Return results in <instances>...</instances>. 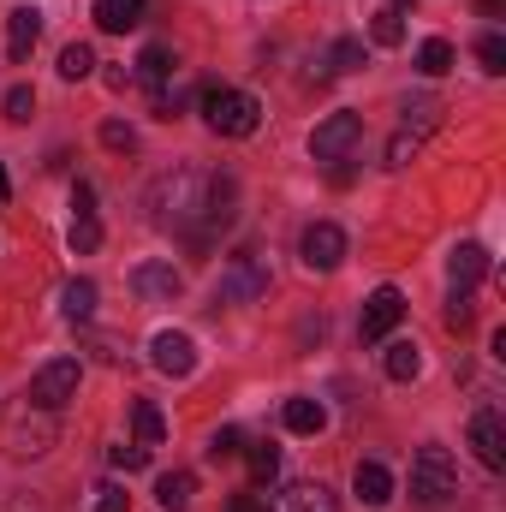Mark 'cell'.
<instances>
[{
    "label": "cell",
    "instance_id": "1",
    "mask_svg": "<svg viewBox=\"0 0 506 512\" xmlns=\"http://www.w3.org/2000/svg\"><path fill=\"white\" fill-rule=\"evenodd\" d=\"M149 221L167 233H185L197 251L215 245V233H227L239 221V179L227 173H197V167H173L149 185Z\"/></svg>",
    "mask_w": 506,
    "mask_h": 512
},
{
    "label": "cell",
    "instance_id": "2",
    "mask_svg": "<svg viewBox=\"0 0 506 512\" xmlns=\"http://www.w3.org/2000/svg\"><path fill=\"white\" fill-rule=\"evenodd\" d=\"M459 495V465H453V453L447 447H417V459H411V501L417 507H447Z\"/></svg>",
    "mask_w": 506,
    "mask_h": 512
},
{
    "label": "cell",
    "instance_id": "3",
    "mask_svg": "<svg viewBox=\"0 0 506 512\" xmlns=\"http://www.w3.org/2000/svg\"><path fill=\"white\" fill-rule=\"evenodd\" d=\"M203 126L215 137H251L262 126V108H256L251 90H227V84H209L203 90Z\"/></svg>",
    "mask_w": 506,
    "mask_h": 512
},
{
    "label": "cell",
    "instance_id": "4",
    "mask_svg": "<svg viewBox=\"0 0 506 512\" xmlns=\"http://www.w3.org/2000/svg\"><path fill=\"white\" fill-rule=\"evenodd\" d=\"M0 447L12 453V459H42L48 447H54V411H42V405H18L12 417H6V429H0Z\"/></svg>",
    "mask_w": 506,
    "mask_h": 512
},
{
    "label": "cell",
    "instance_id": "5",
    "mask_svg": "<svg viewBox=\"0 0 506 512\" xmlns=\"http://www.w3.org/2000/svg\"><path fill=\"white\" fill-rule=\"evenodd\" d=\"M78 358H48L36 376H30V405H42V411H60V405H72L78 399Z\"/></svg>",
    "mask_w": 506,
    "mask_h": 512
},
{
    "label": "cell",
    "instance_id": "6",
    "mask_svg": "<svg viewBox=\"0 0 506 512\" xmlns=\"http://www.w3.org/2000/svg\"><path fill=\"white\" fill-rule=\"evenodd\" d=\"M358 143H364V114L340 108V114H328V120L316 126V137H310V155H316V161H346Z\"/></svg>",
    "mask_w": 506,
    "mask_h": 512
},
{
    "label": "cell",
    "instance_id": "7",
    "mask_svg": "<svg viewBox=\"0 0 506 512\" xmlns=\"http://www.w3.org/2000/svg\"><path fill=\"white\" fill-rule=\"evenodd\" d=\"M268 292V268H262V256L256 251H239L227 262V274H221V286H215V298L221 304H256Z\"/></svg>",
    "mask_w": 506,
    "mask_h": 512
},
{
    "label": "cell",
    "instance_id": "8",
    "mask_svg": "<svg viewBox=\"0 0 506 512\" xmlns=\"http://www.w3.org/2000/svg\"><path fill=\"white\" fill-rule=\"evenodd\" d=\"M298 256H304L310 274H334V268L346 262V233H340L334 221H310L304 239H298Z\"/></svg>",
    "mask_w": 506,
    "mask_h": 512
},
{
    "label": "cell",
    "instance_id": "9",
    "mask_svg": "<svg viewBox=\"0 0 506 512\" xmlns=\"http://www.w3.org/2000/svg\"><path fill=\"white\" fill-rule=\"evenodd\" d=\"M149 364H155L161 376L185 382V376L197 370V340H191V334H179V328H161V334L149 340Z\"/></svg>",
    "mask_w": 506,
    "mask_h": 512
},
{
    "label": "cell",
    "instance_id": "10",
    "mask_svg": "<svg viewBox=\"0 0 506 512\" xmlns=\"http://www.w3.org/2000/svg\"><path fill=\"white\" fill-rule=\"evenodd\" d=\"M399 322H405V292H399V286H381V292H370V298H364L358 334H364V340H387Z\"/></svg>",
    "mask_w": 506,
    "mask_h": 512
},
{
    "label": "cell",
    "instance_id": "11",
    "mask_svg": "<svg viewBox=\"0 0 506 512\" xmlns=\"http://www.w3.org/2000/svg\"><path fill=\"white\" fill-rule=\"evenodd\" d=\"M179 286H185V280H179L173 262H137V268H131V292H137L143 304H173Z\"/></svg>",
    "mask_w": 506,
    "mask_h": 512
},
{
    "label": "cell",
    "instance_id": "12",
    "mask_svg": "<svg viewBox=\"0 0 506 512\" xmlns=\"http://www.w3.org/2000/svg\"><path fill=\"white\" fill-rule=\"evenodd\" d=\"M471 447H477V459H483L489 471H506V423H501L495 405L471 417Z\"/></svg>",
    "mask_w": 506,
    "mask_h": 512
},
{
    "label": "cell",
    "instance_id": "13",
    "mask_svg": "<svg viewBox=\"0 0 506 512\" xmlns=\"http://www.w3.org/2000/svg\"><path fill=\"white\" fill-rule=\"evenodd\" d=\"M489 268H495L489 251H483V245H471V239H465V245H453V256H447V280H453V292H471L477 280H489Z\"/></svg>",
    "mask_w": 506,
    "mask_h": 512
},
{
    "label": "cell",
    "instance_id": "14",
    "mask_svg": "<svg viewBox=\"0 0 506 512\" xmlns=\"http://www.w3.org/2000/svg\"><path fill=\"white\" fill-rule=\"evenodd\" d=\"M36 36H42V12H36V6H12V12H6V54H12V60H30Z\"/></svg>",
    "mask_w": 506,
    "mask_h": 512
},
{
    "label": "cell",
    "instance_id": "15",
    "mask_svg": "<svg viewBox=\"0 0 506 512\" xmlns=\"http://www.w3.org/2000/svg\"><path fill=\"white\" fill-rule=\"evenodd\" d=\"M352 489H358V501H364V507H387V501H393V471H387L381 459H358Z\"/></svg>",
    "mask_w": 506,
    "mask_h": 512
},
{
    "label": "cell",
    "instance_id": "16",
    "mask_svg": "<svg viewBox=\"0 0 506 512\" xmlns=\"http://www.w3.org/2000/svg\"><path fill=\"white\" fill-rule=\"evenodd\" d=\"M274 512H340V501H334V489H322V483H292V489H280Z\"/></svg>",
    "mask_w": 506,
    "mask_h": 512
},
{
    "label": "cell",
    "instance_id": "17",
    "mask_svg": "<svg viewBox=\"0 0 506 512\" xmlns=\"http://www.w3.org/2000/svg\"><path fill=\"white\" fill-rule=\"evenodd\" d=\"M137 84H149V90H167V78H179V60H173V48H161V42H149L143 54H137V72H131Z\"/></svg>",
    "mask_w": 506,
    "mask_h": 512
},
{
    "label": "cell",
    "instance_id": "18",
    "mask_svg": "<svg viewBox=\"0 0 506 512\" xmlns=\"http://www.w3.org/2000/svg\"><path fill=\"white\" fill-rule=\"evenodd\" d=\"M108 36H126V30H137L143 24V0H96V12H90Z\"/></svg>",
    "mask_w": 506,
    "mask_h": 512
},
{
    "label": "cell",
    "instance_id": "19",
    "mask_svg": "<svg viewBox=\"0 0 506 512\" xmlns=\"http://www.w3.org/2000/svg\"><path fill=\"white\" fill-rule=\"evenodd\" d=\"M155 501H161V512H191L197 507V477L191 471H167L161 489H155Z\"/></svg>",
    "mask_w": 506,
    "mask_h": 512
},
{
    "label": "cell",
    "instance_id": "20",
    "mask_svg": "<svg viewBox=\"0 0 506 512\" xmlns=\"http://www.w3.org/2000/svg\"><path fill=\"white\" fill-rule=\"evenodd\" d=\"M381 370H387V382H417V370H423L417 340H393V346H387V358H381Z\"/></svg>",
    "mask_w": 506,
    "mask_h": 512
},
{
    "label": "cell",
    "instance_id": "21",
    "mask_svg": "<svg viewBox=\"0 0 506 512\" xmlns=\"http://www.w3.org/2000/svg\"><path fill=\"white\" fill-rule=\"evenodd\" d=\"M286 429L292 435H322L328 429V411H322V399H286Z\"/></svg>",
    "mask_w": 506,
    "mask_h": 512
},
{
    "label": "cell",
    "instance_id": "22",
    "mask_svg": "<svg viewBox=\"0 0 506 512\" xmlns=\"http://www.w3.org/2000/svg\"><path fill=\"white\" fill-rule=\"evenodd\" d=\"M96 298H102V292H96V280H66L60 310H66L72 322H90V316H96Z\"/></svg>",
    "mask_w": 506,
    "mask_h": 512
},
{
    "label": "cell",
    "instance_id": "23",
    "mask_svg": "<svg viewBox=\"0 0 506 512\" xmlns=\"http://www.w3.org/2000/svg\"><path fill=\"white\" fill-rule=\"evenodd\" d=\"M131 429H137V447H161V435H167V417H161V405L137 399V405H131Z\"/></svg>",
    "mask_w": 506,
    "mask_h": 512
},
{
    "label": "cell",
    "instance_id": "24",
    "mask_svg": "<svg viewBox=\"0 0 506 512\" xmlns=\"http://www.w3.org/2000/svg\"><path fill=\"white\" fill-rule=\"evenodd\" d=\"M417 72H423V78H441V72H453V42H447V36H429V42L417 48Z\"/></svg>",
    "mask_w": 506,
    "mask_h": 512
},
{
    "label": "cell",
    "instance_id": "25",
    "mask_svg": "<svg viewBox=\"0 0 506 512\" xmlns=\"http://www.w3.org/2000/svg\"><path fill=\"white\" fill-rule=\"evenodd\" d=\"M90 72H96V48H90V42L60 48V78H66V84H84Z\"/></svg>",
    "mask_w": 506,
    "mask_h": 512
},
{
    "label": "cell",
    "instance_id": "26",
    "mask_svg": "<svg viewBox=\"0 0 506 512\" xmlns=\"http://www.w3.org/2000/svg\"><path fill=\"white\" fill-rule=\"evenodd\" d=\"M358 66H364V36H340V42L328 48V78L358 72Z\"/></svg>",
    "mask_w": 506,
    "mask_h": 512
},
{
    "label": "cell",
    "instance_id": "27",
    "mask_svg": "<svg viewBox=\"0 0 506 512\" xmlns=\"http://www.w3.org/2000/svg\"><path fill=\"white\" fill-rule=\"evenodd\" d=\"M370 42H376V48H399V42H405V12H399V6H381L376 12Z\"/></svg>",
    "mask_w": 506,
    "mask_h": 512
},
{
    "label": "cell",
    "instance_id": "28",
    "mask_svg": "<svg viewBox=\"0 0 506 512\" xmlns=\"http://www.w3.org/2000/svg\"><path fill=\"white\" fill-rule=\"evenodd\" d=\"M441 126V102L435 96H417V102H405V131L411 137H423V131Z\"/></svg>",
    "mask_w": 506,
    "mask_h": 512
},
{
    "label": "cell",
    "instance_id": "29",
    "mask_svg": "<svg viewBox=\"0 0 506 512\" xmlns=\"http://www.w3.org/2000/svg\"><path fill=\"white\" fill-rule=\"evenodd\" d=\"M0 114H6L12 126H24V120L36 114V90H30V84H12V90H6V102H0Z\"/></svg>",
    "mask_w": 506,
    "mask_h": 512
},
{
    "label": "cell",
    "instance_id": "30",
    "mask_svg": "<svg viewBox=\"0 0 506 512\" xmlns=\"http://www.w3.org/2000/svg\"><path fill=\"white\" fill-rule=\"evenodd\" d=\"M251 477L262 483V489L280 477V447H268V441H262V447H251Z\"/></svg>",
    "mask_w": 506,
    "mask_h": 512
},
{
    "label": "cell",
    "instance_id": "31",
    "mask_svg": "<svg viewBox=\"0 0 506 512\" xmlns=\"http://www.w3.org/2000/svg\"><path fill=\"white\" fill-rule=\"evenodd\" d=\"M477 60H483V72H495V78H501V72H506V36H495V30H489V36H477Z\"/></svg>",
    "mask_w": 506,
    "mask_h": 512
},
{
    "label": "cell",
    "instance_id": "32",
    "mask_svg": "<svg viewBox=\"0 0 506 512\" xmlns=\"http://www.w3.org/2000/svg\"><path fill=\"white\" fill-rule=\"evenodd\" d=\"M96 245H102V221H96V215H72V251H96Z\"/></svg>",
    "mask_w": 506,
    "mask_h": 512
},
{
    "label": "cell",
    "instance_id": "33",
    "mask_svg": "<svg viewBox=\"0 0 506 512\" xmlns=\"http://www.w3.org/2000/svg\"><path fill=\"white\" fill-rule=\"evenodd\" d=\"M239 453H245V435H239V429H215V435H209V459H215V465H221V459H239Z\"/></svg>",
    "mask_w": 506,
    "mask_h": 512
},
{
    "label": "cell",
    "instance_id": "34",
    "mask_svg": "<svg viewBox=\"0 0 506 512\" xmlns=\"http://www.w3.org/2000/svg\"><path fill=\"white\" fill-rule=\"evenodd\" d=\"M102 143H108L114 155H131V149H137V131H131L126 120H108V126H102Z\"/></svg>",
    "mask_w": 506,
    "mask_h": 512
},
{
    "label": "cell",
    "instance_id": "35",
    "mask_svg": "<svg viewBox=\"0 0 506 512\" xmlns=\"http://www.w3.org/2000/svg\"><path fill=\"white\" fill-rule=\"evenodd\" d=\"M471 316H477L471 292H453V298H447V328H471Z\"/></svg>",
    "mask_w": 506,
    "mask_h": 512
},
{
    "label": "cell",
    "instance_id": "36",
    "mask_svg": "<svg viewBox=\"0 0 506 512\" xmlns=\"http://www.w3.org/2000/svg\"><path fill=\"white\" fill-rule=\"evenodd\" d=\"M96 512H131V495L120 483H102V489H96Z\"/></svg>",
    "mask_w": 506,
    "mask_h": 512
},
{
    "label": "cell",
    "instance_id": "37",
    "mask_svg": "<svg viewBox=\"0 0 506 512\" xmlns=\"http://www.w3.org/2000/svg\"><path fill=\"white\" fill-rule=\"evenodd\" d=\"M108 459H114V465H120V471H143V465H149V447H137V441H120V447H114V453H108Z\"/></svg>",
    "mask_w": 506,
    "mask_h": 512
},
{
    "label": "cell",
    "instance_id": "38",
    "mask_svg": "<svg viewBox=\"0 0 506 512\" xmlns=\"http://www.w3.org/2000/svg\"><path fill=\"white\" fill-rule=\"evenodd\" d=\"M72 215H96V191H90L84 179L72 185Z\"/></svg>",
    "mask_w": 506,
    "mask_h": 512
},
{
    "label": "cell",
    "instance_id": "39",
    "mask_svg": "<svg viewBox=\"0 0 506 512\" xmlns=\"http://www.w3.org/2000/svg\"><path fill=\"white\" fill-rule=\"evenodd\" d=\"M227 512H268V495H256V489L251 495H233V507Z\"/></svg>",
    "mask_w": 506,
    "mask_h": 512
},
{
    "label": "cell",
    "instance_id": "40",
    "mask_svg": "<svg viewBox=\"0 0 506 512\" xmlns=\"http://www.w3.org/2000/svg\"><path fill=\"white\" fill-rule=\"evenodd\" d=\"M6 197H12V179H6V167H0V203H6Z\"/></svg>",
    "mask_w": 506,
    "mask_h": 512
}]
</instances>
